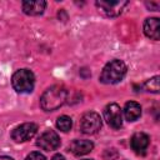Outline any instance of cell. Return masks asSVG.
I'll use <instances>...</instances> for the list:
<instances>
[{
	"label": "cell",
	"mask_w": 160,
	"mask_h": 160,
	"mask_svg": "<svg viewBox=\"0 0 160 160\" xmlns=\"http://www.w3.org/2000/svg\"><path fill=\"white\" fill-rule=\"evenodd\" d=\"M68 99V90L62 85H52L40 98V106L45 111H54L62 106Z\"/></svg>",
	"instance_id": "cell-1"
},
{
	"label": "cell",
	"mask_w": 160,
	"mask_h": 160,
	"mask_svg": "<svg viewBox=\"0 0 160 160\" xmlns=\"http://www.w3.org/2000/svg\"><path fill=\"white\" fill-rule=\"evenodd\" d=\"M126 64L122 60L114 59L104 66L100 74V81L102 84H116L122 80V78L126 75Z\"/></svg>",
	"instance_id": "cell-2"
},
{
	"label": "cell",
	"mask_w": 160,
	"mask_h": 160,
	"mask_svg": "<svg viewBox=\"0 0 160 160\" xmlns=\"http://www.w3.org/2000/svg\"><path fill=\"white\" fill-rule=\"evenodd\" d=\"M11 84H12V88L15 89V91H18L20 94L30 92V91H32L34 84H35L34 72L29 69H20V70L15 71V74L12 75Z\"/></svg>",
	"instance_id": "cell-3"
},
{
	"label": "cell",
	"mask_w": 160,
	"mask_h": 160,
	"mask_svg": "<svg viewBox=\"0 0 160 160\" xmlns=\"http://www.w3.org/2000/svg\"><path fill=\"white\" fill-rule=\"evenodd\" d=\"M101 128V118L98 112L88 111L80 120V130L84 134H95Z\"/></svg>",
	"instance_id": "cell-4"
},
{
	"label": "cell",
	"mask_w": 160,
	"mask_h": 160,
	"mask_svg": "<svg viewBox=\"0 0 160 160\" xmlns=\"http://www.w3.org/2000/svg\"><path fill=\"white\" fill-rule=\"evenodd\" d=\"M96 8L99 9V11H101L104 15L109 16V18H114L121 14V11L124 10V8L128 5V1H109V0H100L95 2Z\"/></svg>",
	"instance_id": "cell-5"
},
{
	"label": "cell",
	"mask_w": 160,
	"mask_h": 160,
	"mask_svg": "<svg viewBox=\"0 0 160 160\" xmlns=\"http://www.w3.org/2000/svg\"><path fill=\"white\" fill-rule=\"evenodd\" d=\"M36 131H38V125L36 124L25 122V124H21L19 126H16L12 130L11 138L16 142H24V141H28V140L32 139L35 136Z\"/></svg>",
	"instance_id": "cell-6"
},
{
	"label": "cell",
	"mask_w": 160,
	"mask_h": 160,
	"mask_svg": "<svg viewBox=\"0 0 160 160\" xmlns=\"http://www.w3.org/2000/svg\"><path fill=\"white\" fill-rule=\"evenodd\" d=\"M104 118L109 126L112 129H120L122 126V112L118 104L111 102L104 109Z\"/></svg>",
	"instance_id": "cell-7"
},
{
	"label": "cell",
	"mask_w": 160,
	"mask_h": 160,
	"mask_svg": "<svg viewBox=\"0 0 160 160\" xmlns=\"http://www.w3.org/2000/svg\"><path fill=\"white\" fill-rule=\"evenodd\" d=\"M36 145L45 151H52L60 146V138L54 130H46L39 136Z\"/></svg>",
	"instance_id": "cell-8"
},
{
	"label": "cell",
	"mask_w": 160,
	"mask_h": 160,
	"mask_svg": "<svg viewBox=\"0 0 160 160\" xmlns=\"http://www.w3.org/2000/svg\"><path fill=\"white\" fill-rule=\"evenodd\" d=\"M149 142H150V139L145 132H135L130 140L131 149L138 154H144L149 146Z\"/></svg>",
	"instance_id": "cell-9"
},
{
	"label": "cell",
	"mask_w": 160,
	"mask_h": 160,
	"mask_svg": "<svg viewBox=\"0 0 160 160\" xmlns=\"http://www.w3.org/2000/svg\"><path fill=\"white\" fill-rule=\"evenodd\" d=\"M22 11L28 15H40L44 12L46 8V2L44 0H32V1H22L21 4Z\"/></svg>",
	"instance_id": "cell-10"
},
{
	"label": "cell",
	"mask_w": 160,
	"mask_h": 160,
	"mask_svg": "<svg viewBox=\"0 0 160 160\" xmlns=\"http://www.w3.org/2000/svg\"><path fill=\"white\" fill-rule=\"evenodd\" d=\"M160 20L158 18H148L144 21V32L148 38L152 40H159Z\"/></svg>",
	"instance_id": "cell-11"
},
{
	"label": "cell",
	"mask_w": 160,
	"mask_h": 160,
	"mask_svg": "<svg viewBox=\"0 0 160 160\" xmlns=\"http://www.w3.org/2000/svg\"><path fill=\"white\" fill-rule=\"evenodd\" d=\"M92 149H94V144H92L90 140H85V139L74 140V141L70 144V151H71L74 155H78V156L85 155V154L90 152Z\"/></svg>",
	"instance_id": "cell-12"
},
{
	"label": "cell",
	"mask_w": 160,
	"mask_h": 160,
	"mask_svg": "<svg viewBox=\"0 0 160 160\" xmlns=\"http://www.w3.org/2000/svg\"><path fill=\"white\" fill-rule=\"evenodd\" d=\"M124 116L128 121H136L141 116V106L136 101H128L124 108Z\"/></svg>",
	"instance_id": "cell-13"
},
{
	"label": "cell",
	"mask_w": 160,
	"mask_h": 160,
	"mask_svg": "<svg viewBox=\"0 0 160 160\" xmlns=\"http://www.w3.org/2000/svg\"><path fill=\"white\" fill-rule=\"evenodd\" d=\"M72 126V120L70 116L68 115H61L56 120V128L60 130V131H64V132H68Z\"/></svg>",
	"instance_id": "cell-14"
},
{
	"label": "cell",
	"mask_w": 160,
	"mask_h": 160,
	"mask_svg": "<svg viewBox=\"0 0 160 160\" xmlns=\"http://www.w3.org/2000/svg\"><path fill=\"white\" fill-rule=\"evenodd\" d=\"M159 76L156 75V76H152L151 79H149V80H146L145 81V84H144V88L148 90V91H150V92H154V94H158L159 92Z\"/></svg>",
	"instance_id": "cell-15"
},
{
	"label": "cell",
	"mask_w": 160,
	"mask_h": 160,
	"mask_svg": "<svg viewBox=\"0 0 160 160\" xmlns=\"http://www.w3.org/2000/svg\"><path fill=\"white\" fill-rule=\"evenodd\" d=\"M25 160H46V159H45V156H44L41 152H39V151H32V152H30V154L25 158Z\"/></svg>",
	"instance_id": "cell-16"
},
{
	"label": "cell",
	"mask_w": 160,
	"mask_h": 160,
	"mask_svg": "<svg viewBox=\"0 0 160 160\" xmlns=\"http://www.w3.org/2000/svg\"><path fill=\"white\" fill-rule=\"evenodd\" d=\"M146 6H148V8H150V9L152 8V10H154V11L159 9V4H158V2H155V4H154V2H150V4H148V2H146Z\"/></svg>",
	"instance_id": "cell-17"
},
{
	"label": "cell",
	"mask_w": 160,
	"mask_h": 160,
	"mask_svg": "<svg viewBox=\"0 0 160 160\" xmlns=\"http://www.w3.org/2000/svg\"><path fill=\"white\" fill-rule=\"evenodd\" d=\"M51 160H65V158L62 155H60V154H56V155H54L51 158Z\"/></svg>",
	"instance_id": "cell-18"
},
{
	"label": "cell",
	"mask_w": 160,
	"mask_h": 160,
	"mask_svg": "<svg viewBox=\"0 0 160 160\" xmlns=\"http://www.w3.org/2000/svg\"><path fill=\"white\" fill-rule=\"evenodd\" d=\"M0 160H14V159L10 156H0Z\"/></svg>",
	"instance_id": "cell-19"
},
{
	"label": "cell",
	"mask_w": 160,
	"mask_h": 160,
	"mask_svg": "<svg viewBox=\"0 0 160 160\" xmlns=\"http://www.w3.org/2000/svg\"><path fill=\"white\" fill-rule=\"evenodd\" d=\"M82 160H91V159H82Z\"/></svg>",
	"instance_id": "cell-20"
}]
</instances>
